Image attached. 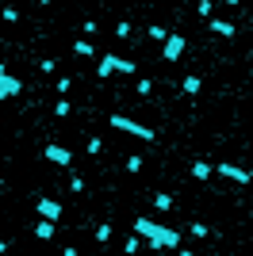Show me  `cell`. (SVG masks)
I'll use <instances>...</instances> for the list:
<instances>
[{"label": "cell", "instance_id": "obj_26", "mask_svg": "<svg viewBox=\"0 0 253 256\" xmlns=\"http://www.w3.org/2000/svg\"><path fill=\"white\" fill-rule=\"evenodd\" d=\"M100 149H104V142H100V138H89V153L96 157V153H100Z\"/></svg>", "mask_w": 253, "mask_h": 256}, {"label": "cell", "instance_id": "obj_16", "mask_svg": "<svg viewBox=\"0 0 253 256\" xmlns=\"http://www.w3.org/2000/svg\"><path fill=\"white\" fill-rule=\"evenodd\" d=\"M150 39H153V43H161V46H165V39H169V31H165L161 23H153V27H150Z\"/></svg>", "mask_w": 253, "mask_h": 256}, {"label": "cell", "instance_id": "obj_24", "mask_svg": "<svg viewBox=\"0 0 253 256\" xmlns=\"http://www.w3.org/2000/svg\"><path fill=\"white\" fill-rule=\"evenodd\" d=\"M127 172H142V157H127Z\"/></svg>", "mask_w": 253, "mask_h": 256}, {"label": "cell", "instance_id": "obj_8", "mask_svg": "<svg viewBox=\"0 0 253 256\" xmlns=\"http://www.w3.org/2000/svg\"><path fill=\"white\" fill-rule=\"evenodd\" d=\"M119 65H123V57H115V54H104V61H100L96 77H111V73H119Z\"/></svg>", "mask_w": 253, "mask_h": 256}, {"label": "cell", "instance_id": "obj_13", "mask_svg": "<svg viewBox=\"0 0 253 256\" xmlns=\"http://www.w3.org/2000/svg\"><path fill=\"white\" fill-rule=\"evenodd\" d=\"M184 96H188V100H192V96H200V88H203V81H200V77H184Z\"/></svg>", "mask_w": 253, "mask_h": 256}, {"label": "cell", "instance_id": "obj_22", "mask_svg": "<svg viewBox=\"0 0 253 256\" xmlns=\"http://www.w3.org/2000/svg\"><path fill=\"white\" fill-rule=\"evenodd\" d=\"M150 92H153V81H150V77H142V81H138V96H150Z\"/></svg>", "mask_w": 253, "mask_h": 256}, {"label": "cell", "instance_id": "obj_28", "mask_svg": "<svg viewBox=\"0 0 253 256\" xmlns=\"http://www.w3.org/2000/svg\"><path fill=\"white\" fill-rule=\"evenodd\" d=\"M0 77H8V69H4V61H0Z\"/></svg>", "mask_w": 253, "mask_h": 256}, {"label": "cell", "instance_id": "obj_14", "mask_svg": "<svg viewBox=\"0 0 253 256\" xmlns=\"http://www.w3.org/2000/svg\"><path fill=\"white\" fill-rule=\"evenodd\" d=\"M92 233H96V245H107V241H111V226H107V222H100Z\"/></svg>", "mask_w": 253, "mask_h": 256}, {"label": "cell", "instance_id": "obj_3", "mask_svg": "<svg viewBox=\"0 0 253 256\" xmlns=\"http://www.w3.org/2000/svg\"><path fill=\"white\" fill-rule=\"evenodd\" d=\"M43 157H46V161H54V165H61V169H73V149H69V145L50 142V145L43 149Z\"/></svg>", "mask_w": 253, "mask_h": 256}, {"label": "cell", "instance_id": "obj_4", "mask_svg": "<svg viewBox=\"0 0 253 256\" xmlns=\"http://www.w3.org/2000/svg\"><path fill=\"white\" fill-rule=\"evenodd\" d=\"M215 172H219L223 180H234V184H250V172L238 169V165H230V161H219V165H215Z\"/></svg>", "mask_w": 253, "mask_h": 256}, {"label": "cell", "instance_id": "obj_29", "mask_svg": "<svg viewBox=\"0 0 253 256\" xmlns=\"http://www.w3.org/2000/svg\"><path fill=\"white\" fill-rule=\"evenodd\" d=\"M0 187H4V176H0Z\"/></svg>", "mask_w": 253, "mask_h": 256}, {"label": "cell", "instance_id": "obj_9", "mask_svg": "<svg viewBox=\"0 0 253 256\" xmlns=\"http://www.w3.org/2000/svg\"><path fill=\"white\" fill-rule=\"evenodd\" d=\"M211 31H215V35H219V39H234V23H230V19H219V15H215V19H211Z\"/></svg>", "mask_w": 253, "mask_h": 256}, {"label": "cell", "instance_id": "obj_25", "mask_svg": "<svg viewBox=\"0 0 253 256\" xmlns=\"http://www.w3.org/2000/svg\"><path fill=\"white\" fill-rule=\"evenodd\" d=\"M69 187H73L77 195H81V191H85V180H81V176H77V172H73V176H69Z\"/></svg>", "mask_w": 253, "mask_h": 256}, {"label": "cell", "instance_id": "obj_2", "mask_svg": "<svg viewBox=\"0 0 253 256\" xmlns=\"http://www.w3.org/2000/svg\"><path fill=\"white\" fill-rule=\"evenodd\" d=\"M111 127L123 130V134H131V138H142V142H153V138H157L146 123H134V119H127V115H111Z\"/></svg>", "mask_w": 253, "mask_h": 256}, {"label": "cell", "instance_id": "obj_30", "mask_svg": "<svg viewBox=\"0 0 253 256\" xmlns=\"http://www.w3.org/2000/svg\"><path fill=\"white\" fill-rule=\"evenodd\" d=\"M250 180H253V169H250Z\"/></svg>", "mask_w": 253, "mask_h": 256}, {"label": "cell", "instance_id": "obj_7", "mask_svg": "<svg viewBox=\"0 0 253 256\" xmlns=\"http://www.w3.org/2000/svg\"><path fill=\"white\" fill-rule=\"evenodd\" d=\"M35 207H39V218H46V222L61 218V203H54V199H39Z\"/></svg>", "mask_w": 253, "mask_h": 256}, {"label": "cell", "instance_id": "obj_17", "mask_svg": "<svg viewBox=\"0 0 253 256\" xmlns=\"http://www.w3.org/2000/svg\"><path fill=\"white\" fill-rule=\"evenodd\" d=\"M138 249H142V237H127V241H123V253L127 256H134Z\"/></svg>", "mask_w": 253, "mask_h": 256}, {"label": "cell", "instance_id": "obj_20", "mask_svg": "<svg viewBox=\"0 0 253 256\" xmlns=\"http://www.w3.org/2000/svg\"><path fill=\"white\" fill-rule=\"evenodd\" d=\"M81 31H85V39H92V35L100 31V23H96V19H85V23H81Z\"/></svg>", "mask_w": 253, "mask_h": 256}, {"label": "cell", "instance_id": "obj_5", "mask_svg": "<svg viewBox=\"0 0 253 256\" xmlns=\"http://www.w3.org/2000/svg\"><path fill=\"white\" fill-rule=\"evenodd\" d=\"M184 46H188V43H184L180 35H169V39H165V46H161V57H165V61H177V57L184 54Z\"/></svg>", "mask_w": 253, "mask_h": 256}, {"label": "cell", "instance_id": "obj_27", "mask_svg": "<svg viewBox=\"0 0 253 256\" xmlns=\"http://www.w3.org/2000/svg\"><path fill=\"white\" fill-rule=\"evenodd\" d=\"M177 256H196V253H192V249H177Z\"/></svg>", "mask_w": 253, "mask_h": 256}, {"label": "cell", "instance_id": "obj_21", "mask_svg": "<svg viewBox=\"0 0 253 256\" xmlns=\"http://www.w3.org/2000/svg\"><path fill=\"white\" fill-rule=\"evenodd\" d=\"M73 88V77H58V92H61V100H65V92Z\"/></svg>", "mask_w": 253, "mask_h": 256}, {"label": "cell", "instance_id": "obj_23", "mask_svg": "<svg viewBox=\"0 0 253 256\" xmlns=\"http://www.w3.org/2000/svg\"><path fill=\"white\" fill-rule=\"evenodd\" d=\"M196 12H200V15H211V12H215V4H211V0H200V4H196Z\"/></svg>", "mask_w": 253, "mask_h": 256}, {"label": "cell", "instance_id": "obj_12", "mask_svg": "<svg viewBox=\"0 0 253 256\" xmlns=\"http://www.w3.org/2000/svg\"><path fill=\"white\" fill-rule=\"evenodd\" d=\"M73 54H81V57H96V46H92V39H77V43H73Z\"/></svg>", "mask_w": 253, "mask_h": 256}, {"label": "cell", "instance_id": "obj_6", "mask_svg": "<svg viewBox=\"0 0 253 256\" xmlns=\"http://www.w3.org/2000/svg\"><path fill=\"white\" fill-rule=\"evenodd\" d=\"M19 92H23V81L19 77H0V100H12Z\"/></svg>", "mask_w": 253, "mask_h": 256}, {"label": "cell", "instance_id": "obj_11", "mask_svg": "<svg viewBox=\"0 0 253 256\" xmlns=\"http://www.w3.org/2000/svg\"><path fill=\"white\" fill-rule=\"evenodd\" d=\"M192 176H196V180H211V176H215V165H207V161H196V165H192Z\"/></svg>", "mask_w": 253, "mask_h": 256}, {"label": "cell", "instance_id": "obj_1", "mask_svg": "<svg viewBox=\"0 0 253 256\" xmlns=\"http://www.w3.org/2000/svg\"><path fill=\"white\" fill-rule=\"evenodd\" d=\"M134 237H142L150 249H180V233L153 218H134Z\"/></svg>", "mask_w": 253, "mask_h": 256}, {"label": "cell", "instance_id": "obj_15", "mask_svg": "<svg viewBox=\"0 0 253 256\" xmlns=\"http://www.w3.org/2000/svg\"><path fill=\"white\" fill-rule=\"evenodd\" d=\"M153 207H157V211H173V195L157 191V195H153Z\"/></svg>", "mask_w": 253, "mask_h": 256}, {"label": "cell", "instance_id": "obj_18", "mask_svg": "<svg viewBox=\"0 0 253 256\" xmlns=\"http://www.w3.org/2000/svg\"><path fill=\"white\" fill-rule=\"evenodd\" d=\"M188 233H192V237H211V226H203V222H192V226H188Z\"/></svg>", "mask_w": 253, "mask_h": 256}, {"label": "cell", "instance_id": "obj_19", "mask_svg": "<svg viewBox=\"0 0 253 256\" xmlns=\"http://www.w3.org/2000/svg\"><path fill=\"white\" fill-rule=\"evenodd\" d=\"M69 111H73V103H69V100H58V103H54V115H58V119H65Z\"/></svg>", "mask_w": 253, "mask_h": 256}, {"label": "cell", "instance_id": "obj_10", "mask_svg": "<svg viewBox=\"0 0 253 256\" xmlns=\"http://www.w3.org/2000/svg\"><path fill=\"white\" fill-rule=\"evenodd\" d=\"M54 233H58V226H54V222H46V218H39V222H35V237H39V241H54Z\"/></svg>", "mask_w": 253, "mask_h": 256}]
</instances>
